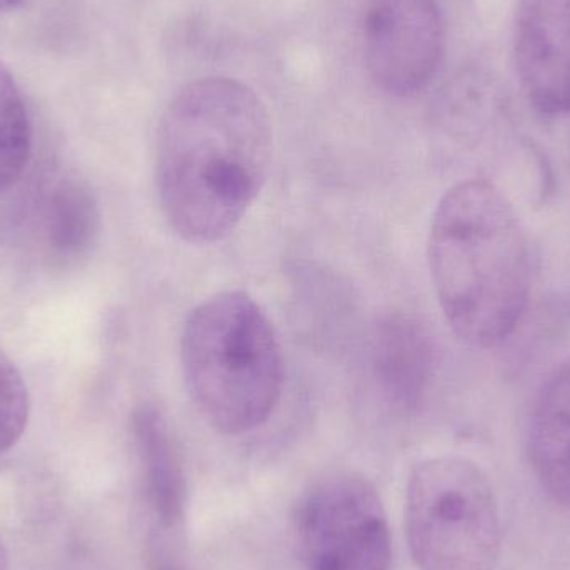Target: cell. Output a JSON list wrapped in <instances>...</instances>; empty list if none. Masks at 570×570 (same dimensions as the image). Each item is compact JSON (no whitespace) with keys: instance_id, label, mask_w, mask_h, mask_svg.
Returning <instances> with one entry per match:
<instances>
[{"instance_id":"1","label":"cell","mask_w":570,"mask_h":570,"mask_svg":"<svg viewBox=\"0 0 570 570\" xmlns=\"http://www.w3.org/2000/svg\"><path fill=\"white\" fill-rule=\"evenodd\" d=\"M273 144L269 112L246 83L207 77L180 89L156 140L157 193L174 233L193 244L229 236L266 184Z\"/></svg>"},{"instance_id":"2","label":"cell","mask_w":570,"mask_h":570,"mask_svg":"<svg viewBox=\"0 0 570 570\" xmlns=\"http://www.w3.org/2000/svg\"><path fill=\"white\" fill-rule=\"evenodd\" d=\"M429 271L445 321L475 348L504 344L532 288V250L514 204L488 180L455 184L429 233Z\"/></svg>"},{"instance_id":"3","label":"cell","mask_w":570,"mask_h":570,"mask_svg":"<svg viewBox=\"0 0 570 570\" xmlns=\"http://www.w3.org/2000/svg\"><path fill=\"white\" fill-rule=\"evenodd\" d=\"M180 364L197 411L224 435L263 428L283 395L276 328L243 291L219 292L190 312L180 335Z\"/></svg>"},{"instance_id":"4","label":"cell","mask_w":570,"mask_h":570,"mask_svg":"<svg viewBox=\"0 0 570 570\" xmlns=\"http://www.w3.org/2000/svg\"><path fill=\"white\" fill-rule=\"evenodd\" d=\"M405 538L419 570H495L502 514L491 479L461 455L425 459L405 491Z\"/></svg>"},{"instance_id":"5","label":"cell","mask_w":570,"mask_h":570,"mask_svg":"<svg viewBox=\"0 0 570 570\" xmlns=\"http://www.w3.org/2000/svg\"><path fill=\"white\" fill-rule=\"evenodd\" d=\"M292 524L305 570H391L392 535L384 502L357 472H335L308 485Z\"/></svg>"},{"instance_id":"6","label":"cell","mask_w":570,"mask_h":570,"mask_svg":"<svg viewBox=\"0 0 570 570\" xmlns=\"http://www.w3.org/2000/svg\"><path fill=\"white\" fill-rule=\"evenodd\" d=\"M445 26L438 0H372L364 56L372 82L392 97L422 92L438 76Z\"/></svg>"},{"instance_id":"7","label":"cell","mask_w":570,"mask_h":570,"mask_svg":"<svg viewBox=\"0 0 570 570\" xmlns=\"http://www.w3.org/2000/svg\"><path fill=\"white\" fill-rule=\"evenodd\" d=\"M514 63L539 112L570 114V0H518Z\"/></svg>"},{"instance_id":"8","label":"cell","mask_w":570,"mask_h":570,"mask_svg":"<svg viewBox=\"0 0 570 570\" xmlns=\"http://www.w3.org/2000/svg\"><path fill=\"white\" fill-rule=\"evenodd\" d=\"M368 368L375 392L387 407L399 414L414 412L438 368V345L428 325L405 312L379 318L368 341Z\"/></svg>"},{"instance_id":"9","label":"cell","mask_w":570,"mask_h":570,"mask_svg":"<svg viewBox=\"0 0 570 570\" xmlns=\"http://www.w3.org/2000/svg\"><path fill=\"white\" fill-rule=\"evenodd\" d=\"M147 508L164 532H176L187 511V475L183 455L166 417L154 405H140L130 419Z\"/></svg>"},{"instance_id":"10","label":"cell","mask_w":570,"mask_h":570,"mask_svg":"<svg viewBox=\"0 0 570 570\" xmlns=\"http://www.w3.org/2000/svg\"><path fill=\"white\" fill-rule=\"evenodd\" d=\"M528 455L546 494L570 511V361L556 368L535 395Z\"/></svg>"},{"instance_id":"11","label":"cell","mask_w":570,"mask_h":570,"mask_svg":"<svg viewBox=\"0 0 570 570\" xmlns=\"http://www.w3.org/2000/svg\"><path fill=\"white\" fill-rule=\"evenodd\" d=\"M100 209L96 196L79 180H63L47 206V246L56 259L77 263L99 240Z\"/></svg>"},{"instance_id":"12","label":"cell","mask_w":570,"mask_h":570,"mask_svg":"<svg viewBox=\"0 0 570 570\" xmlns=\"http://www.w3.org/2000/svg\"><path fill=\"white\" fill-rule=\"evenodd\" d=\"M32 154V124L19 86L0 62V194L19 183Z\"/></svg>"},{"instance_id":"13","label":"cell","mask_w":570,"mask_h":570,"mask_svg":"<svg viewBox=\"0 0 570 570\" xmlns=\"http://www.w3.org/2000/svg\"><path fill=\"white\" fill-rule=\"evenodd\" d=\"M30 401L26 382L0 344V455L22 438L29 422Z\"/></svg>"},{"instance_id":"14","label":"cell","mask_w":570,"mask_h":570,"mask_svg":"<svg viewBox=\"0 0 570 570\" xmlns=\"http://www.w3.org/2000/svg\"><path fill=\"white\" fill-rule=\"evenodd\" d=\"M176 559L173 552L164 548V542L160 539H154L153 544H150V564H153V570H187Z\"/></svg>"},{"instance_id":"15","label":"cell","mask_w":570,"mask_h":570,"mask_svg":"<svg viewBox=\"0 0 570 570\" xmlns=\"http://www.w3.org/2000/svg\"><path fill=\"white\" fill-rule=\"evenodd\" d=\"M0 570H9V556L2 541H0Z\"/></svg>"},{"instance_id":"16","label":"cell","mask_w":570,"mask_h":570,"mask_svg":"<svg viewBox=\"0 0 570 570\" xmlns=\"http://www.w3.org/2000/svg\"><path fill=\"white\" fill-rule=\"evenodd\" d=\"M19 2H22V0H0V12L12 9V7H16Z\"/></svg>"}]
</instances>
